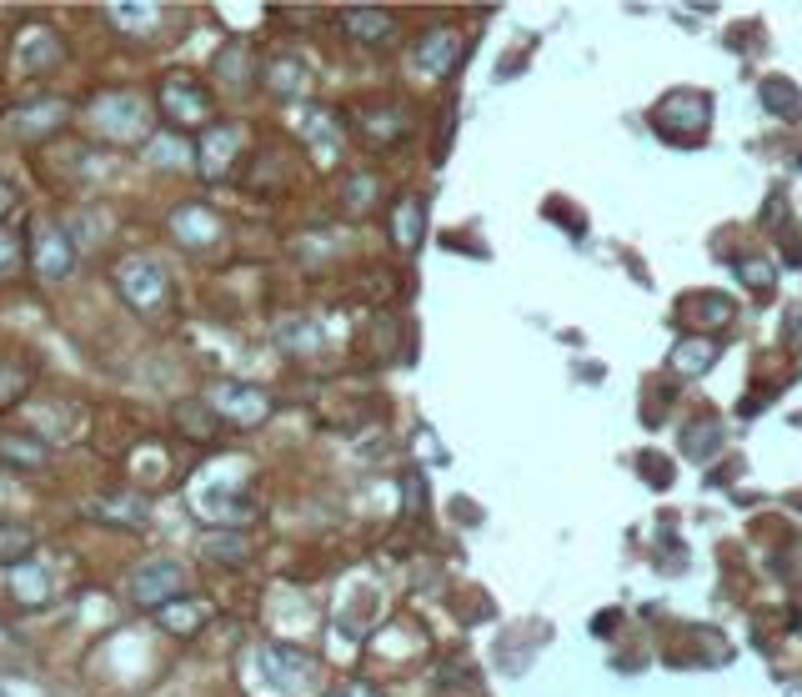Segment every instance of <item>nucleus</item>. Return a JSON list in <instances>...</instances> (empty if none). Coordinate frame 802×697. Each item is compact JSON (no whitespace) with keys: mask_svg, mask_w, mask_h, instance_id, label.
<instances>
[{"mask_svg":"<svg viewBox=\"0 0 802 697\" xmlns=\"http://www.w3.org/2000/svg\"><path fill=\"white\" fill-rule=\"evenodd\" d=\"M121 296L136 312H161V306L171 302V282H166V271L156 266L151 256H131V261H121Z\"/></svg>","mask_w":802,"mask_h":697,"instance_id":"nucleus-1","label":"nucleus"},{"mask_svg":"<svg viewBox=\"0 0 802 697\" xmlns=\"http://www.w3.org/2000/svg\"><path fill=\"white\" fill-rule=\"evenodd\" d=\"M161 105L176 125H206L211 121V91L196 81V75H171L161 85Z\"/></svg>","mask_w":802,"mask_h":697,"instance_id":"nucleus-2","label":"nucleus"},{"mask_svg":"<svg viewBox=\"0 0 802 697\" xmlns=\"http://www.w3.org/2000/svg\"><path fill=\"white\" fill-rule=\"evenodd\" d=\"M206 406L211 412H221L231 422V427H251V422H261V416L272 412V402L256 392V386H236V382H221L206 392Z\"/></svg>","mask_w":802,"mask_h":697,"instance_id":"nucleus-3","label":"nucleus"},{"mask_svg":"<svg viewBox=\"0 0 802 697\" xmlns=\"http://www.w3.org/2000/svg\"><path fill=\"white\" fill-rule=\"evenodd\" d=\"M186 593V573H181V563H171V557H161V563L141 567L136 577H131V597L136 603H166V597H181Z\"/></svg>","mask_w":802,"mask_h":697,"instance_id":"nucleus-4","label":"nucleus"},{"mask_svg":"<svg viewBox=\"0 0 802 697\" xmlns=\"http://www.w3.org/2000/svg\"><path fill=\"white\" fill-rule=\"evenodd\" d=\"M31 256H35V271H41V276H65V271L75 266V246L61 226H35Z\"/></svg>","mask_w":802,"mask_h":697,"instance_id":"nucleus-5","label":"nucleus"},{"mask_svg":"<svg viewBox=\"0 0 802 697\" xmlns=\"http://www.w3.org/2000/svg\"><path fill=\"white\" fill-rule=\"evenodd\" d=\"M16 61H21V71L41 75L61 61V41H55L51 31H41V26H31V31L21 36V46H16Z\"/></svg>","mask_w":802,"mask_h":697,"instance_id":"nucleus-6","label":"nucleus"},{"mask_svg":"<svg viewBox=\"0 0 802 697\" xmlns=\"http://www.w3.org/2000/svg\"><path fill=\"white\" fill-rule=\"evenodd\" d=\"M241 141V131L236 125H211V135H206V151L216 147V156H201V166H206V176H226V166H231V156H236V147Z\"/></svg>","mask_w":802,"mask_h":697,"instance_id":"nucleus-7","label":"nucleus"},{"mask_svg":"<svg viewBox=\"0 0 802 697\" xmlns=\"http://www.w3.org/2000/svg\"><path fill=\"white\" fill-rule=\"evenodd\" d=\"M26 392H31V366H21V362H6V356H0V406L21 402Z\"/></svg>","mask_w":802,"mask_h":697,"instance_id":"nucleus-8","label":"nucleus"},{"mask_svg":"<svg viewBox=\"0 0 802 697\" xmlns=\"http://www.w3.org/2000/svg\"><path fill=\"white\" fill-rule=\"evenodd\" d=\"M346 26H352L362 41H386V36H392V21H386V16H366V11H352Z\"/></svg>","mask_w":802,"mask_h":697,"instance_id":"nucleus-9","label":"nucleus"},{"mask_svg":"<svg viewBox=\"0 0 802 697\" xmlns=\"http://www.w3.org/2000/svg\"><path fill=\"white\" fill-rule=\"evenodd\" d=\"M206 557L236 567V563H246V547H241V537H206Z\"/></svg>","mask_w":802,"mask_h":697,"instance_id":"nucleus-10","label":"nucleus"},{"mask_svg":"<svg viewBox=\"0 0 802 697\" xmlns=\"http://www.w3.org/2000/svg\"><path fill=\"white\" fill-rule=\"evenodd\" d=\"M31 552V532L26 527H0V557H21Z\"/></svg>","mask_w":802,"mask_h":697,"instance_id":"nucleus-11","label":"nucleus"},{"mask_svg":"<svg viewBox=\"0 0 802 697\" xmlns=\"http://www.w3.org/2000/svg\"><path fill=\"white\" fill-rule=\"evenodd\" d=\"M11 266H16V241L6 236V231H0V276H6Z\"/></svg>","mask_w":802,"mask_h":697,"instance_id":"nucleus-12","label":"nucleus"},{"mask_svg":"<svg viewBox=\"0 0 802 697\" xmlns=\"http://www.w3.org/2000/svg\"><path fill=\"white\" fill-rule=\"evenodd\" d=\"M11 201H16V196H11V186L0 181V211H11Z\"/></svg>","mask_w":802,"mask_h":697,"instance_id":"nucleus-13","label":"nucleus"}]
</instances>
